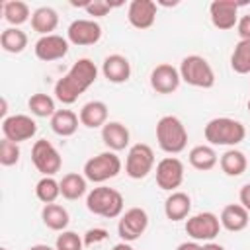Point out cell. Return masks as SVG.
Instances as JSON below:
<instances>
[{
	"label": "cell",
	"mask_w": 250,
	"mask_h": 250,
	"mask_svg": "<svg viewBox=\"0 0 250 250\" xmlns=\"http://www.w3.org/2000/svg\"><path fill=\"white\" fill-rule=\"evenodd\" d=\"M88 180L76 172H70V174H64L62 180L59 182L61 184V195L68 201H74V199H80L86 189H88Z\"/></svg>",
	"instance_id": "28"
},
{
	"label": "cell",
	"mask_w": 250,
	"mask_h": 250,
	"mask_svg": "<svg viewBox=\"0 0 250 250\" xmlns=\"http://www.w3.org/2000/svg\"><path fill=\"white\" fill-rule=\"evenodd\" d=\"M236 31H238V37L240 41H250V14L242 16L236 23Z\"/></svg>",
	"instance_id": "38"
},
{
	"label": "cell",
	"mask_w": 250,
	"mask_h": 250,
	"mask_svg": "<svg viewBox=\"0 0 250 250\" xmlns=\"http://www.w3.org/2000/svg\"><path fill=\"white\" fill-rule=\"evenodd\" d=\"M129 139H131L129 129L123 123H119V121H107L102 127V141L113 152L127 148L129 146Z\"/></svg>",
	"instance_id": "19"
},
{
	"label": "cell",
	"mask_w": 250,
	"mask_h": 250,
	"mask_svg": "<svg viewBox=\"0 0 250 250\" xmlns=\"http://www.w3.org/2000/svg\"><path fill=\"white\" fill-rule=\"evenodd\" d=\"M148 227V215L141 207H131L127 209L117 223V234L123 242H133L145 234Z\"/></svg>",
	"instance_id": "9"
},
{
	"label": "cell",
	"mask_w": 250,
	"mask_h": 250,
	"mask_svg": "<svg viewBox=\"0 0 250 250\" xmlns=\"http://www.w3.org/2000/svg\"><path fill=\"white\" fill-rule=\"evenodd\" d=\"M41 219H43V225L51 230H64L70 223V217H68V211L59 205V203H49L43 207L41 211Z\"/></svg>",
	"instance_id": "27"
},
{
	"label": "cell",
	"mask_w": 250,
	"mask_h": 250,
	"mask_svg": "<svg viewBox=\"0 0 250 250\" xmlns=\"http://www.w3.org/2000/svg\"><path fill=\"white\" fill-rule=\"evenodd\" d=\"M154 168V152L148 145L137 143L129 148L127 160H125V174L131 180H143L146 178Z\"/></svg>",
	"instance_id": "7"
},
{
	"label": "cell",
	"mask_w": 250,
	"mask_h": 250,
	"mask_svg": "<svg viewBox=\"0 0 250 250\" xmlns=\"http://www.w3.org/2000/svg\"><path fill=\"white\" fill-rule=\"evenodd\" d=\"M111 250H135V248H133L129 242H117V244H115Z\"/></svg>",
	"instance_id": "42"
},
{
	"label": "cell",
	"mask_w": 250,
	"mask_h": 250,
	"mask_svg": "<svg viewBox=\"0 0 250 250\" xmlns=\"http://www.w3.org/2000/svg\"><path fill=\"white\" fill-rule=\"evenodd\" d=\"M203 250H225L221 244H217V242H205L203 244Z\"/></svg>",
	"instance_id": "41"
},
{
	"label": "cell",
	"mask_w": 250,
	"mask_h": 250,
	"mask_svg": "<svg viewBox=\"0 0 250 250\" xmlns=\"http://www.w3.org/2000/svg\"><path fill=\"white\" fill-rule=\"evenodd\" d=\"M27 105L31 109V113L35 117H53L55 115V100L47 94H33L29 100H27Z\"/></svg>",
	"instance_id": "33"
},
{
	"label": "cell",
	"mask_w": 250,
	"mask_h": 250,
	"mask_svg": "<svg viewBox=\"0 0 250 250\" xmlns=\"http://www.w3.org/2000/svg\"><path fill=\"white\" fill-rule=\"evenodd\" d=\"M66 39L72 45H96L102 39V25L94 20H74L66 29Z\"/></svg>",
	"instance_id": "13"
},
{
	"label": "cell",
	"mask_w": 250,
	"mask_h": 250,
	"mask_svg": "<svg viewBox=\"0 0 250 250\" xmlns=\"http://www.w3.org/2000/svg\"><path fill=\"white\" fill-rule=\"evenodd\" d=\"M221 230V221L215 213L203 211L186 221V232L195 242H213Z\"/></svg>",
	"instance_id": "8"
},
{
	"label": "cell",
	"mask_w": 250,
	"mask_h": 250,
	"mask_svg": "<svg viewBox=\"0 0 250 250\" xmlns=\"http://www.w3.org/2000/svg\"><path fill=\"white\" fill-rule=\"evenodd\" d=\"M156 141L158 146L168 154H180L188 145L186 125L176 115H164L156 123Z\"/></svg>",
	"instance_id": "3"
},
{
	"label": "cell",
	"mask_w": 250,
	"mask_h": 250,
	"mask_svg": "<svg viewBox=\"0 0 250 250\" xmlns=\"http://www.w3.org/2000/svg\"><path fill=\"white\" fill-rule=\"evenodd\" d=\"M82 244H84V240L72 230H62L55 240L57 250H82Z\"/></svg>",
	"instance_id": "35"
},
{
	"label": "cell",
	"mask_w": 250,
	"mask_h": 250,
	"mask_svg": "<svg viewBox=\"0 0 250 250\" xmlns=\"http://www.w3.org/2000/svg\"><path fill=\"white\" fill-rule=\"evenodd\" d=\"M35 133H37V123L29 115L16 113L2 119V135L8 141L23 143V141H29Z\"/></svg>",
	"instance_id": "12"
},
{
	"label": "cell",
	"mask_w": 250,
	"mask_h": 250,
	"mask_svg": "<svg viewBox=\"0 0 250 250\" xmlns=\"http://www.w3.org/2000/svg\"><path fill=\"white\" fill-rule=\"evenodd\" d=\"M0 45L6 53L18 55L27 47V35L20 27H6L0 35Z\"/></svg>",
	"instance_id": "29"
},
{
	"label": "cell",
	"mask_w": 250,
	"mask_h": 250,
	"mask_svg": "<svg viewBox=\"0 0 250 250\" xmlns=\"http://www.w3.org/2000/svg\"><path fill=\"white\" fill-rule=\"evenodd\" d=\"M238 8L240 4L234 0H215L209 6V16H211V23L221 29V31H229L238 23Z\"/></svg>",
	"instance_id": "14"
},
{
	"label": "cell",
	"mask_w": 250,
	"mask_h": 250,
	"mask_svg": "<svg viewBox=\"0 0 250 250\" xmlns=\"http://www.w3.org/2000/svg\"><path fill=\"white\" fill-rule=\"evenodd\" d=\"M188 160L199 172L213 170L217 166V162H219L217 152H215V148L211 145H197V146H193L189 150V154H188Z\"/></svg>",
	"instance_id": "24"
},
{
	"label": "cell",
	"mask_w": 250,
	"mask_h": 250,
	"mask_svg": "<svg viewBox=\"0 0 250 250\" xmlns=\"http://www.w3.org/2000/svg\"><path fill=\"white\" fill-rule=\"evenodd\" d=\"M219 164H221V170L230 176V178H236V176H242L248 168V160H246V154L242 150H236V148H229L221 158H219Z\"/></svg>",
	"instance_id": "26"
},
{
	"label": "cell",
	"mask_w": 250,
	"mask_h": 250,
	"mask_svg": "<svg viewBox=\"0 0 250 250\" xmlns=\"http://www.w3.org/2000/svg\"><path fill=\"white\" fill-rule=\"evenodd\" d=\"M205 141L211 146H236L246 137V127L230 117H215L203 129Z\"/></svg>",
	"instance_id": "2"
},
{
	"label": "cell",
	"mask_w": 250,
	"mask_h": 250,
	"mask_svg": "<svg viewBox=\"0 0 250 250\" xmlns=\"http://www.w3.org/2000/svg\"><path fill=\"white\" fill-rule=\"evenodd\" d=\"M123 195L113 189V188H94L88 195H86V207L90 213L105 217V219H115L123 215Z\"/></svg>",
	"instance_id": "4"
},
{
	"label": "cell",
	"mask_w": 250,
	"mask_h": 250,
	"mask_svg": "<svg viewBox=\"0 0 250 250\" xmlns=\"http://www.w3.org/2000/svg\"><path fill=\"white\" fill-rule=\"evenodd\" d=\"M20 160V146L14 141L2 139L0 141V164L2 166H14Z\"/></svg>",
	"instance_id": "34"
},
{
	"label": "cell",
	"mask_w": 250,
	"mask_h": 250,
	"mask_svg": "<svg viewBox=\"0 0 250 250\" xmlns=\"http://www.w3.org/2000/svg\"><path fill=\"white\" fill-rule=\"evenodd\" d=\"M156 184L164 191H176L184 182V162L176 156H166L156 164Z\"/></svg>",
	"instance_id": "11"
},
{
	"label": "cell",
	"mask_w": 250,
	"mask_h": 250,
	"mask_svg": "<svg viewBox=\"0 0 250 250\" xmlns=\"http://www.w3.org/2000/svg\"><path fill=\"white\" fill-rule=\"evenodd\" d=\"M31 160H33V166L43 176H55L62 166V158H61L59 150L47 139L35 141V145L31 148Z\"/></svg>",
	"instance_id": "10"
},
{
	"label": "cell",
	"mask_w": 250,
	"mask_h": 250,
	"mask_svg": "<svg viewBox=\"0 0 250 250\" xmlns=\"http://www.w3.org/2000/svg\"><path fill=\"white\" fill-rule=\"evenodd\" d=\"M27 250H57V248H51L49 244H33V246H29Z\"/></svg>",
	"instance_id": "43"
},
{
	"label": "cell",
	"mask_w": 250,
	"mask_h": 250,
	"mask_svg": "<svg viewBox=\"0 0 250 250\" xmlns=\"http://www.w3.org/2000/svg\"><path fill=\"white\" fill-rule=\"evenodd\" d=\"M2 14H4V20L12 25V27H18L21 23H25L29 20V6L21 0H8L4 2L2 6Z\"/></svg>",
	"instance_id": "30"
},
{
	"label": "cell",
	"mask_w": 250,
	"mask_h": 250,
	"mask_svg": "<svg viewBox=\"0 0 250 250\" xmlns=\"http://www.w3.org/2000/svg\"><path fill=\"white\" fill-rule=\"evenodd\" d=\"M180 76L186 84L193 88H213L215 86V72L207 59L199 55H188L182 59L180 64Z\"/></svg>",
	"instance_id": "5"
},
{
	"label": "cell",
	"mask_w": 250,
	"mask_h": 250,
	"mask_svg": "<svg viewBox=\"0 0 250 250\" xmlns=\"http://www.w3.org/2000/svg\"><path fill=\"white\" fill-rule=\"evenodd\" d=\"M102 74L113 84H123L131 78V62L127 61V57H123L119 53H113V55L104 59Z\"/></svg>",
	"instance_id": "18"
},
{
	"label": "cell",
	"mask_w": 250,
	"mask_h": 250,
	"mask_svg": "<svg viewBox=\"0 0 250 250\" xmlns=\"http://www.w3.org/2000/svg\"><path fill=\"white\" fill-rule=\"evenodd\" d=\"M35 57L39 61L51 62V61H59L68 53V39H64L62 35H43L35 41Z\"/></svg>",
	"instance_id": "15"
},
{
	"label": "cell",
	"mask_w": 250,
	"mask_h": 250,
	"mask_svg": "<svg viewBox=\"0 0 250 250\" xmlns=\"http://www.w3.org/2000/svg\"><path fill=\"white\" fill-rule=\"evenodd\" d=\"M80 123L88 129H98V127H104L107 123V105L100 100H94V102H88L82 105L80 113Z\"/></svg>",
	"instance_id": "22"
},
{
	"label": "cell",
	"mask_w": 250,
	"mask_h": 250,
	"mask_svg": "<svg viewBox=\"0 0 250 250\" xmlns=\"http://www.w3.org/2000/svg\"><path fill=\"white\" fill-rule=\"evenodd\" d=\"M88 16H94V18H102V16H107V12L113 8V4L109 2H104V0H90L84 4Z\"/></svg>",
	"instance_id": "36"
},
{
	"label": "cell",
	"mask_w": 250,
	"mask_h": 250,
	"mask_svg": "<svg viewBox=\"0 0 250 250\" xmlns=\"http://www.w3.org/2000/svg\"><path fill=\"white\" fill-rule=\"evenodd\" d=\"M6 111H8V104H6V98H2V102H0V115H2V119H6Z\"/></svg>",
	"instance_id": "44"
},
{
	"label": "cell",
	"mask_w": 250,
	"mask_h": 250,
	"mask_svg": "<svg viewBox=\"0 0 250 250\" xmlns=\"http://www.w3.org/2000/svg\"><path fill=\"white\" fill-rule=\"evenodd\" d=\"M127 20L137 29H148L156 21V2L152 0H133L127 10Z\"/></svg>",
	"instance_id": "17"
},
{
	"label": "cell",
	"mask_w": 250,
	"mask_h": 250,
	"mask_svg": "<svg viewBox=\"0 0 250 250\" xmlns=\"http://www.w3.org/2000/svg\"><path fill=\"white\" fill-rule=\"evenodd\" d=\"M35 195L39 201H43L45 205L49 203H55L57 197L61 195V184L53 178V176H43L37 186H35Z\"/></svg>",
	"instance_id": "32"
},
{
	"label": "cell",
	"mask_w": 250,
	"mask_h": 250,
	"mask_svg": "<svg viewBox=\"0 0 250 250\" xmlns=\"http://www.w3.org/2000/svg\"><path fill=\"white\" fill-rule=\"evenodd\" d=\"M82 172H84V178L88 182L104 184V182L115 178L121 172V158L113 150L100 152V154L92 156L90 160H86Z\"/></svg>",
	"instance_id": "6"
},
{
	"label": "cell",
	"mask_w": 250,
	"mask_h": 250,
	"mask_svg": "<svg viewBox=\"0 0 250 250\" xmlns=\"http://www.w3.org/2000/svg\"><path fill=\"white\" fill-rule=\"evenodd\" d=\"M180 82H182L180 70L168 62L154 66L150 72V86L156 94H172L178 90Z\"/></svg>",
	"instance_id": "16"
},
{
	"label": "cell",
	"mask_w": 250,
	"mask_h": 250,
	"mask_svg": "<svg viewBox=\"0 0 250 250\" xmlns=\"http://www.w3.org/2000/svg\"><path fill=\"white\" fill-rule=\"evenodd\" d=\"M98 78V66L94 64V61L90 59H78L70 70L57 80L55 84V98L64 104L70 105L74 104Z\"/></svg>",
	"instance_id": "1"
},
{
	"label": "cell",
	"mask_w": 250,
	"mask_h": 250,
	"mask_svg": "<svg viewBox=\"0 0 250 250\" xmlns=\"http://www.w3.org/2000/svg\"><path fill=\"white\" fill-rule=\"evenodd\" d=\"M238 199H240V205L250 213V184H244V186L240 188Z\"/></svg>",
	"instance_id": "39"
},
{
	"label": "cell",
	"mask_w": 250,
	"mask_h": 250,
	"mask_svg": "<svg viewBox=\"0 0 250 250\" xmlns=\"http://www.w3.org/2000/svg\"><path fill=\"white\" fill-rule=\"evenodd\" d=\"M80 117L72 109H57L51 117V129L59 137H72L78 129Z\"/></svg>",
	"instance_id": "23"
},
{
	"label": "cell",
	"mask_w": 250,
	"mask_h": 250,
	"mask_svg": "<svg viewBox=\"0 0 250 250\" xmlns=\"http://www.w3.org/2000/svg\"><path fill=\"white\" fill-rule=\"evenodd\" d=\"M0 250H8V248H0Z\"/></svg>",
	"instance_id": "46"
},
{
	"label": "cell",
	"mask_w": 250,
	"mask_h": 250,
	"mask_svg": "<svg viewBox=\"0 0 250 250\" xmlns=\"http://www.w3.org/2000/svg\"><path fill=\"white\" fill-rule=\"evenodd\" d=\"M59 25V14L49 8V6H41L31 14V27L33 31L43 35H51V31H55Z\"/></svg>",
	"instance_id": "25"
},
{
	"label": "cell",
	"mask_w": 250,
	"mask_h": 250,
	"mask_svg": "<svg viewBox=\"0 0 250 250\" xmlns=\"http://www.w3.org/2000/svg\"><path fill=\"white\" fill-rule=\"evenodd\" d=\"M191 211V199L184 191H172L164 201V215L170 221H184Z\"/></svg>",
	"instance_id": "21"
},
{
	"label": "cell",
	"mask_w": 250,
	"mask_h": 250,
	"mask_svg": "<svg viewBox=\"0 0 250 250\" xmlns=\"http://www.w3.org/2000/svg\"><path fill=\"white\" fill-rule=\"evenodd\" d=\"M219 221H221V227L227 229L229 232H240L248 227L250 213L240 203H230V205L223 207Z\"/></svg>",
	"instance_id": "20"
},
{
	"label": "cell",
	"mask_w": 250,
	"mask_h": 250,
	"mask_svg": "<svg viewBox=\"0 0 250 250\" xmlns=\"http://www.w3.org/2000/svg\"><path fill=\"white\" fill-rule=\"evenodd\" d=\"M107 238V230L105 229H88L86 234H84V244L86 246H94L98 242H104Z\"/></svg>",
	"instance_id": "37"
},
{
	"label": "cell",
	"mask_w": 250,
	"mask_h": 250,
	"mask_svg": "<svg viewBox=\"0 0 250 250\" xmlns=\"http://www.w3.org/2000/svg\"><path fill=\"white\" fill-rule=\"evenodd\" d=\"M230 68L236 74L250 72V41H238L230 55Z\"/></svg>",
	"instance_id": "31"
},
{
	"label": "cell",
	"mask_w": 250,
	"mask_h": 250,
	"mask_svg": "<svg viewBox=\"0 0 250 250\" xmlns=\"http://www.w3.org/2000/svg\"><path fill=\"white\" fill-rule=\"evenodd\" d=\"M248 111H250V100H248Z\"/></svg>",
	"instance_id": "45"
},
{
	"label": "cell",
	"mask_w": 250,
	"mask_h": 250,
	"mask_svg": "<svg viewBox=\"0 0 250 250\" xmlns=\"http://www.w3.org/2000/svg\"><path fill=\"white\" fill-rule=\"evenodd\" d=\"M176 250H201V244L195 242V240H191V242H182Z\"/></svg>",
	"instance_id": "40"
}]
</instances>
